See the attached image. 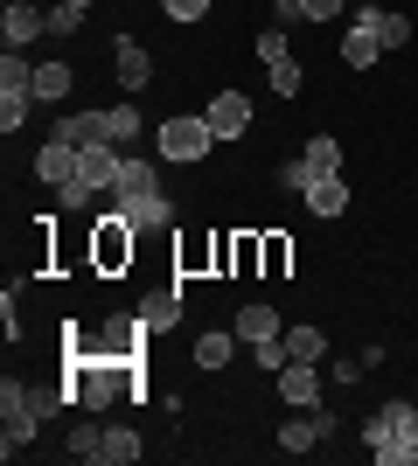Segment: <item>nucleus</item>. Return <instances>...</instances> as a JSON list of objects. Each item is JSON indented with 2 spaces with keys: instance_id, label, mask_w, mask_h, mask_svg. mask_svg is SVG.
Here are the masks:
<instances>
[{
  "instance_id": "obj_20",
  "label": "nucleus",
  "mask_w": 418,
  "mask_h": 466,
  "mask_svg": "<svg viewBox=\"0 0 418 466\" xmlns=\"http://www.w3.org/2000/svg\"><path fill=\"white\" fill-rule=\"evenodd\" d=\"M230 349H238V328H209V334H196V370H202V376H217L223 362H230Z\"/></svg>"
},
{
  "instance_id": "obj_12",
  "label": "nucleus",
  "mask_w": 418,
  "mask_h": 466,
  "mask_svg": "<svg viewBox=\"0 0 418 466\" xmlns=\"http://www.w3.org/2000/svg\"><path fill=\"white\" fill-rule=\"evenodd\" d=\"M112 70H119L126 97H133V91H147V84H154V56H147V49H139L133 35H119V42H112Z\"/></svg>"
},
{
  "instance_id": "obj_1",
  "label": "nucleus",
  "mask_w": 418,
  "mask_h": 466,
  "mask_svg": "<svg viewBox=\"0 0 418 466\" xmlns=\"http://www.w3.org/2000/svg\"><path fill=\"white\" fill-rule=\"evenodd\" d=\"M362 446H370L377 466H412L418 460V404H404V397L377 404L362 418Z\"/></svg>"
},
{
  "instance_id": "obj_22",
  "label": "nucleus",
  "mask_w": 418,
  "mask_h": 466,
  "mask_svg": "<svg viewBox=\"0 0 418 466\" xmlns=\"http://www.w3.org/2000/svg\"><path fill=\"white\" fill-rule=\"evenodd\" d=\"M300 160L314 167V181H321V175H342V139H335V133H314L307 147H300Z\"/></svg>"
},
{
  "instance_id": "obj_29",
  "label": "nucleus",
  "mask_w": 418,
  "mask_h": 466,
  "mask_svg": "<svg viewBox=\"0 0 418 466\" xmlns=\"http://www.w3.org/2000/svg\"><path fill=\"white\" fill-rule=\"evenodd\" d=\"M362 370H370V355H328V383H335V390L362 383Z\"/></svg>"
},
{
  "instance_id": "obj_27",
  "label": "nucleus",
  "mask_w": 418,
  "mask_h": 466,
  "mask_svg": "<svg viewBox=\"0 0 418 466\" xmlns=\"http://www.w3.org/2000/svg\"><path fill=\"white\" fill-rule=\"evenodd\" d=\"M265 77H272V91H279V97H300V84H307V70H300L293 56H279V63H265Z\"/></svg>"
},
{
  "instance_id": "obj_10",
  "label": "nucleus",
  "mask_w": 418,
  "mask_h": 466,
  "mask_svg": "<svg viewBox=\"0 0 418 466\" xmlns=\"http://www.w3.org/2000/svg\"><path fill=\"white\" fill-rule=\"evenodd\" d=\"M119 167H126V147H112V139H105V147H84V154H77V181H91L98 195H112Z\"/></svg>"
},
{
  "instance_id": "obj_7",
  "label": "nucleus",
  "mask_w": 418,
  "mask_h": 466,
  "mask_svg": "<svg viewBox=\"0 0 418 466\" xmlns=\"http://www.w3.org/2000/svg\"><path fill=\"white\" fill-rule=\"evenodd\" d=\"M202 118H209V133H217V139H244V133H251V97H244V91H217L209 105H202Z\"/></svg>"
},
{
  "instance_id": "obj_26",
  "label": "nucleus",
  "mask_w": 418,
  "mask_h": 466,
  "mask_svg": "<svg viewBox=\"0 0 418 466\" xmlns=\"http://www.w3.org/2000/svg\"><path fill=\"white\" fill-rule=\"evenodd\" d=\"M126 223H133V230H168V223H175V202H168V195H154V202H139Z\"/></svg>"
},
{
  "instance_id": "obj_30",
  "label": "nucleus",
  "mask_w": 418,
  "mask_h": 466,
  "mask_svg": "<svg viewBox=\"0 0 418 466\" xmlns=\"http://www.w3.org/2000/svg\"><path fill=\"white\" fill-rule=\"evenodd\" d=\"M160 15L175 21V28H189V21H202V15H209V0H160Z\"/></svg>"
},
{
  "instance_id": "obj_15",
  "label": "nucleus",
  "mask_w": 418,
  "mask_h": 466,
  "mask_svg": "<svg viewBox=\"0 0 418 466\" xmlns=\"http://www.w3.org/2000/svg\"><path fill=\"white\" fill-rule=\"evenodd\" d=\"M383 56H391V49L377 42V28H362V21H349V35H342V63H349V70H377Z\"/></svg>"
},
{
  "instance_id": "obj_9",
  "label": "nucleus",
  "mask_w": 418,
  "mask_h": 466,
  "mask_svg": "<svg viewBox=\"0 0 418 466\" xmlns=\"http://www.w3.org/2000/svg\"><path fill=\"white\" fill-rule=\"evenodd\" d=\"M349 21L377 28V42H383V49H404V42H412V21H404L398 7H383V0H362V7H349Z\"/></svg>"
},
{
  "instance_id": "obj_21",
  "label": "nucleus",
  "mask_w": 418,
  "mask_h": 466,
  "mask_svg": "<svg viewBox=\"0 0 418 466\" xmlns=\"http://www.w3.org/2000/svg\"><path fill=\"white\" fill-rule=\"evenodd\" d=\"M28 112H36V91H28V84H0V133L15 139Z\"/></svg>"
},
{
  "instance_id": "obj_11",
  "label": "nucleus",
  "mask_w": 418,
  "mask_h": 466,
  "mask_svg": "<svg viewBox=\"0 0 418 466\" xmlns=\"http://www.w3.org/2000/svg\"><path fill=\"white\" fill-rule=\"evenodd\" d=\"M77 154H84V147H70V139L49 133V139H42V154H36V181H42V188H63V181L77 175Z\"/></svg>"
},
{
  "instance_id": "obj_14",
  "label": "nucleus",
  "mask_w": 418,
  "mask_h": 466,
  "mask_svg": "<svg viewBox=\"0 0 418 466\" xmlns=\"http://www.w3.org/2000/svg\"><path fill=\"white\" fill-rule=\"evenodd\" d=\"M139 320H147V328L154 334H175L181 328V286H160V292H147V299H139Z\"/></svg>"
},
{
  "instance_id": "obj_8",
  "label": "nucleus",
  "mask_w": 418,
  "mask_h": 466,
  "mask_svg": "<svg viewBox=\"0 0 418 466\" xmlns=\"http://www.w3.org/2000/svg\"><path fill=\"white\" fill-rule=\"evenodd\" d=\"M36 35H49V15H42L36 0H7V15H0V42H7V49H28Z\"/></svg>"
},
{
  "instance_id": "obj_35",
  "label": "nucleus",
  "mask_w": 418,
  "mask_h": 466,
  "mask_svg": "<svg viewBox=\"0 0 418 466\" xmlns=\"http://www.w3.org/2000/svg\"><path fill=\"white\" fill-rule=\"evenodd\" d=\"M286 56V28H259V63H279Z\"/></svg>"
},
{
  "instance_id": "obj_24",
  "label": "nucleus",
  "mask_w": 418,
  "mask_h": 466,
  "mask_svg": "<svg viewBox=\"0 0 418 466\" xmlns=\"http://www.w3.org/2000/svg\"><path fill=\"white\" fill-rule=\"evenodd\" d=\"M286 349H293V362H328V334L321 328H286Z\"/></svg>"
},
{
  "instance_id": "obj_37",
  "label": "nucleus",
  "mask_w": 418,
  "mask_h": 466,
  "mask_svg": "<svg viewBox=\"0 0 418 466\" xmlns=\"http://www.w3.org/2000/svg\"><path fill=\"white\" fill-rule=\"evenodd\" d=\"M349 7H362V0H349Z\"/></svg>"
},
{
  "instance_id": "obj_6",
  "label": "nucleus",
  "mask_w": 418,
  "mask_h": 466,
  "mask_svg": "<svg viewBox=\"0 0 418 466\" xmlns=\"http://www.w3.org/2000/svg\"><path fill=\"white\" fill-rule=\"evenodd\" d=\"M272 390L286 397V410H321V362H286Z\"/></svg>"
},
{
  "instance_id": "obj_28",
  "label": "nucleus",
  "mask_w": 418,
  "mask_h": 466,
  "mask_svg": "<svg viewBox=\"0 0 418 466\" xmlns=\"http://www.w3.org/2000/svg\"><path fill=\"white\" fill-rule=\"evenodd\" d=\"M286 272H293V237H265V279H286Z\"/></svg>"
},
{
  "instance_id": "obj_19",
  "label": "nucleus",
  "mask_w": 418,
  "mask_h": 466,
  "mask_svg": "<svg viewBox=\"0 0 418 466\" xmlns=\"http://www.w3.org/2000/svg\"><path fill=\"white\" fill-rule=\"evenodd\" d=\"M265 334H286V320H279V307H265V299H251V307H238V341L251 349V341H265Z\"/></svg>"
},
{
  "instance_id": "obj_3",
  "label": "nucleus",
  "mask_w": 418,
  "mask_h": 466,
  "mask_svg": "<svg viewBox=\"0 0 418 466\" xmlns=\"http://www.w3.org/2000/svg\"><path fill=\"white\" fill-rule=\"evenodd\" d=\"M42 425H49V418L36 410L28 383H15V376H7V383H0V452H7V460H15V452H28Z\"/></svg>"
},
{
  "instance_id": "obj_13",
  "label": "nucleus",
  "mask_w": 418,
  "mask_h": 466,
  "mask_svg": "<svg viewBox=\"0 0 418 466\" xmlns=\"http://www.w3.org/2000/svg\"><path fill=\"white\" fill-rule=\"evenodd\" d=\"M300 202H307V216H321V223H328V216H349V175L307 181V195H300Z\"/></svg>"
},
{
  "instance_id": "obj_33",
  "label": "nucleus",
  "mask_w": 418,
  "mask_h": 466,
  "mask_svg": "<svg viewBox=\"0 0 418 466\" xmlns=\"http://www.w3.org/2000/svg\"><path fill=\"white\" fill-rule=\"evenodd\" d=\"M77 28H84V15L56 0V7H49V35H77Z\"/></svg>"
},
{
  "instance_id": "obj_18",
  "label": "nucleus",
  "mask_w": 418,
  "mask_h": 466,
  "mask_svg": "<svg viewBox=\"0 0 418 466\" xmlns=\"http://www.w3.org/2000/svg\"><path fill=\"white\" fill-rule=\"evenodd\" d=\"M56 139H70V147H105V112H63L56 118Z\"/></svg>"
},
{
  "instance_id": "obj_23",
  "label": "nucleus",
  "mask_w": 418,
  "mask_h": 466,
  "mask_svg": "<svg viewBox=\"0 0 418 466\" xmlns=\"http://www.w3.org/2000/svg\"><path fill=\"white\" fill-rule=\"evenodd\" d=\"M105 133H112V147H126V154H133V139H139V112H133V97H126V105H105Z\"/></svg>"
},
{
  "instance_id": "obj_31",
  "label": "nucleus",
  "mask_w": 418,
  "mask_h": 466,
  "mask_svg": "<svg viewBox=\"0 0 418 466\" xmlns=\"http://www.w3.org/2000/svg\"><path fill=\"white\" fill-rule=\"evenodd\" d=\"M293 7H300V21H307V28H321V21H335L349 0H293Z\"/></svg>"
},
{
  "instance_id": "obj_17",
  "label": "nucleus",
  "mask_w": 418,
  "mask_h": 466,
  "mask_svg": "<svg viewBox=\"0 0 418 466\" xmlns=\"http://www.w3.org/2000/svg\"><path fill=\"white\" fill-rule=\"evenodd\" d=\"M70 84H77V70H70V63H56V56L36 63V105H63V97H70Z\"/></svg>"
},
{
  "instance_id": "obj_34",
  "label": "nucleus",
  "mask_w": 418,
  "mask_h": 466,
  "mask_svg": "<svg viewBox=\"0 0 418 466\" xmlns=\"http://www.w3.org/2000/svg\"><path fill=\"white\" fill-rule=\"evenodd\" d=\"M307 181H314V167H307V160H286V167H279V188L307 195Z\"/></svg>"
},
{
  "instance_id": "obj_25",
  "label": "nucleus",
  "mask_w": 418,
  "mask_h": 466,
  "mask_svg": "<svg viewBox=\"0 0 418 466\" xmlns=\"http://www.w3.org/2000/svg\"><path fill=\"white\" fill-rule=\"evenodd\" d=\"M251 362H259L265 376H279L286 362H293V349H286V334H265V341H251Z\"/></svg>"
},
{
  "instance_id": "obj_5",
  "label": "nucleus",
  "mask_w": 418,
  "mask_h": 466,
  "mask_svg": "<svg viewBox=\"0 0 418 466\" xmlns=\"http://www.w3.org/2000/svg\"><path fill=\"white\" fill-rule=\"evenodd\" d=\"M154 195H168V188H160V167H154V160H133V154H126L119 181H112V195H105V209L133 216L139 202H154Z\"/></svg>"
},
{
  "instance_id": "obj_36",
  "label": "nucleus",
  "mask_w": 418,
  "mask_h": 466,
  "mask_svg": "<svg viewBox=\"0 0 418 466\" xmlns=\"http://www.w3.org/2000/svg\"><path fill=\"white\" fill-rule=\"evenodd\" d=\"M63 7H77V15H91V0H63Z\"/></svg>"
},
{
  "instance_id": "obj_32",
  "label": "nucleus",
  "mask_w": 418,
  "mask_h": 466,
  "mask_svg": "<svg viewBox=\"0 0 418 466\" xmlns=\"http://www.w3.org/2000/svg\"><path fill=\"white\" fill-rule=\"evenodd\" d=\"M98 431H105V425H91V418H84V425H70V452H77V460H91V452H98Z\"/></svg>"
},
{
  "instance_id": "obj_16",
  "label": "nucleus",
  "mask_w": 418,
  "mask_h": 466,
  "mask_svg": "<svg viewBox=\"0 0 418 466\" xmlns=\"http://www.w3.org/2000/svg\"><path fill=\"white\" fill-rule=\"evenodd\" d=\"M139 452H147V446H139V431L105 425V431H98V452H91V466H133Z\"/></svg>"
},
{
  "instance_id": "obj_4",
  "label": "nucleus",
  "mask_w": 418,
  "mask_h": 466,
  "mask_svg": "<svg viewBox=\"0 0 418 466\" xmlns=\"http://www.w3.org/2000/svg\"><path fill=\"white\" fill-rule=\"evenodd\" d=\"M139 251V230L126 223L119 209H105L98 223H91V272H126Z\"/></svg>"
},
{
  "instance_id": "obj_2",
  "label": "nucleus",
  "mask_w": 418,
  "mask_h": 466,
  "mask_svg": "<svg viewBox=\"0 0 418 466\" xmlns=\"http://www.w3.org/2000/svg\"><path fill=\"white\" fill-rule=\"evenodd\" d=\"M154 147H160V160H168V167H196V160H209L217 133H209V118H202V112H175V118H160Z\"/></svg>"
}]
</instances>
